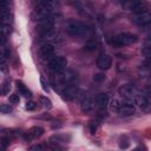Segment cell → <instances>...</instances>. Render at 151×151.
Wrapping results in <instances>:
<instances>
[{"label":"cell","instance_id":"7","mask_svg":"<svg viewBox=\"0 0 151 151\" xmlns=\"http://www.w3.org/2000/svg\"><path fill=\"white\" fill-rule=\"evenodd\" d=\"M119 93H120L122 98L127 102V104H131L132 102H135V96H136L137 91L131 85H123L119 89Z\"/></svg>","mask_w":151,"mask_h":151},{"label":"cell","instance_id":"17","mask_svg":"<svg viewBox=\"0 0 151 151\" xmlns=\"http://www.w3.org/2000/svg\"><path fill=\"white\" fill-rule=\"evenodd\" d=\"M16 85H17V89L19 90V92H20L24 97H26V98H31V97H32V92L23 84V82L17 80V82H16Z\"/></svg>","mask_w":151,"mask_h":151},{"label":"cell","instance_id":"28","mask_svg":"<svg viewBox=\"0 0 151 151\" xmlns=\"http://www.w3.org/2000/svg\"><path fill=\"white\" fill-rule=\"evenodd\" d=\"M10 32H11V27H10V25H3V28H1V34H4V36H9L10 34Z\"/></svg>","mask_w":151,"mask_h":151},{"label":"cell","instance_id":"27","mask_svg":"<svg viewBox=\"0 0 151 151\" xmlns=\"http://www.w3.org/2000/svg\"><path fill=\"white\" fill-rule=\"evenodd\" d=\"M9 100H10V103H12V104H18V103L20 102V97H19V95L13 93V95L10 96Z\"/></svg>","mask_w":151,"mask_h":151},{"label":"cell","instance_id":"3","mask_svg":"<svg viewBox=\"0 0 151 151\" xmlns=\"http://www.w3.org/2000/svg\"><path fill=\"white\" fill-rule=\"evenodd\" d=\"M47 65H48V68L52 70L54 73H60L66 70L67 60L65 57H61V56L60 57H51L47 60Z\"/></svg>","mask_w":151,"mask_h":151},{"label":"cell","instance_id":"13","mask_svg":"<svg viewBox=\"0 0 151 151\" xmlns=\"http://www.w3.org/2000/svg\"><path fill=\"white\" fill-rule=\"evenodd\" d=\"M135 103L137 105H139L140 108H146L150 104V98L147 97V95L142 93V92H137L135 96Z\"/></svg>","mask_w":151,"mask_h":151},{"label":"cell","instance_id":"1","mask_svg":"<svg viewBox=\"0 0 151 151\" xmlns=\"http://www.w3.org/2000/svg\"><path fill=\"white\" fill-rule=\"evenodd\" d=\"M51 12H52V4L50 1H40L38 3L32 13V19L40 21L41 19L51 16Z\"/></svg>","mask_w":151,"mask_h":151},{"label":"cell","instance_id":"35","mask_svg":"<svg viewBox=\"0 0 151 151\" xmlns=\"http://www.w3.org/2000/svg\"><path fill=\"white\" fill-rule=\"evenodd\" d=\"M150 110H151V109H150Z\"/></svg>","mask_w":151,"mask_h":151},{"label":"cell","instance_id":"23","mask_svg":"<svg viewBox=\"0 0 151 151\" xmlns=\"http://www.w3.org/2000/svg\"><path fill=\"white\" fill-rule=\"evenodd\" d=\"M39 100H40L41 105H43L45 109H51V108H52V103H51V100H50L47 97H40Z\"/></svg>","mask_w":151,"mask_h":151},{"label":"cell","instance_id":"34","mask_svg":"<svg viewBox=\"0 0 151 151\" xmlns=\"http://www.w3.org/2000/svg\"><path fill=\"white\" fill-rule=\"evenodd\" d=\"M132 151H143V149H142L140 146H137V147H135Z\"/></svg>","mask_w":151,"mask_h":151},{"label":"cell","instance_id":"10","mask_svg":"<svg viewBox=\"0 0 151 151\" xmlns=\"http://www.w3.org/2000/svg\"><path fill=\"white\" fill-rule=\"evenodd\" d=\"M111 65H112V60H111V57L108 54H100L99 58L97 59V66L103 71L109 70Z\"/></svg>","mask_w":151,"mask_h":151},{"label":"cell","instance_id":"33","mask_svg":"<svg viewBox=\"0 0 151 151\" xmlns=\"http://www.w3.org/2000/svg\"><path fill=\"white\" fill-rule=\"evenodd\" d=\"M32 151H43V146L41 145H34V146H32Z\"/></svg>","mask_w":151,"mask_h":151},{"label":"cell","instance_id":"31","mask_svg":"<svg viewBox=\"0 0 151 151\" xmlns=\"http://www.w3.org/2000/svg\"><path fill=\"white\" fill-rule=\"evenodd\" d=\"M34 108H36L34 102H27L26 103V109L27 110H34Z\"/></svg>","mask_w":151,"mask_h":151},{"label":"cell","instance_id":"11","mask_svg":"<svg viewBox=\"0 0 151 151\" xmlns=\"http://www.w3.org/2000/svg\"><path fill=\"white\" fill-rule=\"evenodd\" d=\"M54 53V47L51 44H45L39 48V56L41 59H50L51 57H53Z\"/></svg>","mask_w":151,"mask_h":151},{"label":"cell","instance_id":"29","mask_svg":"<svg viewBox=\"0 0 151 151\" xmlns=\"http://www.w3.org/2000/svg\"><path fill=\"white\" fill-rule=\"evenodd\" d=\"M129 145H130V143L127 142V140H120V143H119V147L120 149H127L129 147Z\"/></svg>","mask_w":151,"mask_h":151},{"label":"cell","instance_id":"9","mask_svg":"<svg viewBox=\"0 0 151 151\" xmlns=\"http://www.w3.org/2000/svg\"><path fill=\"white\" fill-rule=\"evenodd\" d=\"M56 17L54 16H48L44 19H41L40 21H38V25H39V28L40 30H44L45 31H50V30H53L54 25H56Z\"/></svg>","mask_w":151,"mask_h":151},{"label":"cell","instance_id":"2","mask_svg":"<svg viewBox=\"0 0 151 151\" xmlns=\"http://www.w3.org/2000/svg\"><path fill=\"white\" fill-rule=\"evenodd\" d=\"M137 41V36L136 34H132V33H120L118 36H116L112 40H111V44L116 47H123V46H127V45H131L133 43Z\"/></svg>","mask_w":151,"mask_h":151},{"label":"cell","instance_id":"26","mask_svg":"<svg viewBox=\"0 0 151 151\" xmlns=\"http://www.w3.org/2000/svg\"><path fill=\"white\" fill-rule=\"evenodd\" d=\"M0 111H1V113H4V115H7V113L12 112V108L7 104H3L1 106H0Z\"/></svg>","mask_w":151,"mask_h":151},{"label":"cell","instance_id":"30","mask_svg":"<svg viewBox=\"0 0 151 151\" xmlns=\"http://www.w3.org/2000/svg\"><path fill=\"white\" fill-rule=\"evenodd\" d=\"M40 84H41V88L44 91H48V86L46 85V82L44 79V77H40Z\"/></svg>","mask_w":151,"mask_h":151},{"label":"cell","instance_id":"24","mask_svg":"<svg viewBox=\"0 0 151 151\" xmlns=\"http://www.w3.org/2000/svg\"><path fill=\"white\" fill-rule=\"evenodd\" d=\"M10 89H11L10 82H9V80H5V82L3 83V85H1V93H3L4 96L9 95V93H10Z\"/></svg>","mask_w":151,"mask_h":151},{"label":"cell","instance_id":"16","mask_svg":"<svg viewBox=\"0 0 151 151\" xmlns=\"http://www.w3.org/2000/svg\"><path fill=\"white\" fill-rule=\"evenodd\" d=\"M96 104L98 105L99 109L104 110L109 106V98L105 93H99L97 97H96Z\"/></svg>","mask_w":151,"mask_h":151},{"label":"cell","instance_id":"8","mask_svg":"<svg viewBox=\"0 0 151 151\" xmlns=\"http://www.w3.org/2000/svg\"><path fill=\"white\" fill-rule=\"evenodd\" d=\"M78 95H79V89L77 85H68L64 88V90L61 91V97L64 100H73L78 97Z\"/></svg>","mask_w":151,"mask_h":151},{"label":"cell","instance_id":"12","mask_svg":"<svg viewBox=\"0 0 151 151\" xmlns=\"http://www.w3.org/2000/svg\"><path fill=\"white\" fill-rule=\"evenodd\" d=\"M123 5L126 10L135 12V14L144 11V3L142 1H129V3H124Z\"/></svg>","mask_w":151,"mask_h":151},{"label":"cell","instance_id":"25","mask_svg":"<svg viewBox=\"0 0 151 151\" xmlns=\"http://www.w3.org/2000/svg\"><path fill=\"white\" fill-rule=\"evenodd\" d=\"M105 79H106V77H105L104 73H96V74L93 76V80L97 82V83H102V82H104Z\"/></svg>","mask_w":151,"mask_h":151},{"label":"cell","instance_id":"18","mask_svg":"<svg viewBox=\"0 0 151 151\" xmlns=\"http://www.w3.org/2000/svg\"><path fill=\"white\" fill-rule=\"evenodd\" d=\"M41 38L44 39V40H47V41H50V40H56L57 38H58V31L57 30H50V31H45V32H43V34H41Z\"/></svg>","mask_w":151,"mask_h":151},{"label":"cell","instance_id":"21","mask_svg":"<svg viewBox=\"0 0 151 151\" xmlns=\"http://www.w3.org/2000/svg\"><path fill=\"white\" fill-rule=\"evenodd\" d=\"M120 104H119V102L117 100V99H112L110 103H109V108H110V110L111 111H113V112H117L118 113V111H119V109H120Z\"/></svg>","mask_w":151,"mask_h":151},{"label":"cell","instance_id":"32","mask_svg":"<svg viewBox=\"0 0 151 151\" xmlns=\"http://www.w3.org/2000/svg\"><path fill=\"white\" fill-rule=\"evenodd\" d=\"M97 124H95L93 122L90 124V131H91V133H96V131H97Z\"/></svg>","mask_w":151,"mask_h":151},{"label":"cell","instance_id":"19","mask_svg":"<svg viewBox=\"0 0 151 151\" xmlns=\"http://www.w3.org/2000/svg\"><path fill=\"white\" fill-rule=\"evenodd\" d=\"M44 133V129L41 126H33L28 130V136L31 138H38Z\"/></svg>","mask_w":151,"mask_h":151},{"label":"cell","instance_id":"20","mask_svg":"<svg viewBox=\"0 0 151 151\" xmlns=\"http://www.w3.org/2000/svg\"><path fill=\"white\" fill-rule=\"evenodd\" d=\"M84 47H85L86 51H95V50L98 47V41H97V39H96V38H90V39L85 43Z\"/></svg>","mask_w":151,"mask_h":151},{"label":"cell","instance_id":"5","mask_svg":"<svg viewBox=\"0 0 151 151\" xmlns=\"http://www.w3.org/2000/svg\"><path fill=\"white\" fill-rule=\"evenodd\" d=\"M66 31L71 37H80L86 32V26L77 20H71L66 25Z\"/></svg>","mask_w":151,"mask_h":151},{"label":"cell","instance_id":"15","mask_svg":"<svg viewBox=\"0 0 151 151\" xmlns=\"http://www.w3.org/2000/svg\"><path fill=\"white\" fill-rule=\"evenodd\" d=\"M135 111L136 110H135V106L132 104H124L120 106L118 113L123 117H129V116H132L135 113Z\"/></svg>","mask_w":151,"mask_h":151},{"label":"cell","instance_id":"4","mask_svg":"<svg viewBox=\"0 0 151 151\" xmlns=\"http://www.w3.org/2000/svg\"><path fill=\"white\" fill-rule=\"evenodd\" d=\"M56 76H57V79L60 83H63L67 86L73 85L78 79L77 72H76L74 70H71V68H67V70H65L64 72H60V73H56Z\"/></svg>","mask_w":151,"mask_h":151},{"label":"cell","instance_id":"6","mask_svg":"<svg viewBox=\"0 0 151 151\" xmlns=\"http://www.w3.org/2000/svg\"><path fill=\"white\" fill-rule=\"evenodd\" d=\"M132 21L138 25V26H147L151 24V12L147 11V10H144L139 13H136L133 14L132 17Z\"/></svg>","mask_w":151,"mask_h":151},{"label":"cell","instance_id":"22","mask_svg":"<svg viewBox=\"0 0 151 151\" xmlns=\"http://www.w3.org/2000/svg\"><path fill=\"white\" fill-rule=\"evenodd\" d=\"M10 144V138L7 137H1V139H0V151H6V147L9 146Z\"/></svg>","mask_w":151,"mask_h":151},{"label":"cell","instance_id":"14","mask_svg":"<svg viewBox=\"0 0 151 151\" xmlns=\"http://www.w3.org/2000/svg\"><path fill=\"white\" fill-rule=\"evenodd\" d=\"M82 111L83 112H90L93 109V99L90 96H85L82 99V104H80Z\"/></svg>","mask_w":151,"mask_h":151}]
</instances>
